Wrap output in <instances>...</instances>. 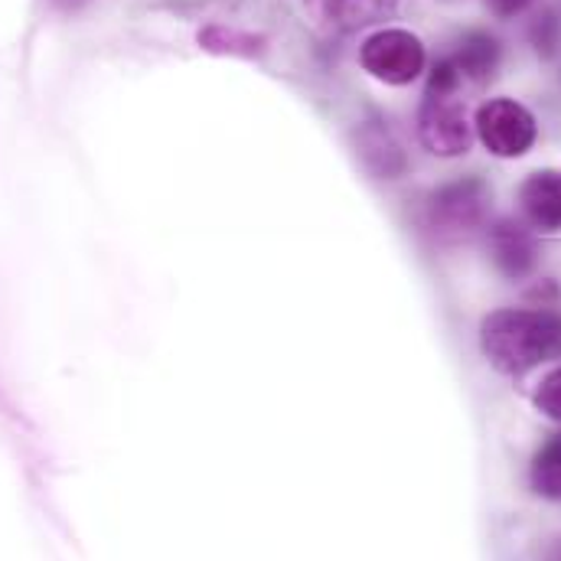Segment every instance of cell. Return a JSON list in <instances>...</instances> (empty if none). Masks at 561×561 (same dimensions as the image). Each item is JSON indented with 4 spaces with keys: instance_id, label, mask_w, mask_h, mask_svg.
<instances>
[{
    "instance_id": "cell-1",
    "label": "cell",
    "mask_w": 561,
    "mask_h": 561,
    "mask_svg": "<svg viewBox=\"0 0 561 561\" xmlns=\"http://www.w3.org/2000/svg\"><path fill=\"white\" fill-rule=\"evenodd\" d=\"M480 346L503 376H526L542 363L561 359L559 310H496L480 327Z\"/></svg>"
},
{
    "instance_id": "cell-2",
    "label": "cell",
    "mask_w": 561,
    "mask_h": 561,
    "mask_svg": "<svg viewBox=\"0 0 561 561\" xmlns=\"http://www.w3.org/2000/svg\"><path fill=\"white\" fill-rule=\"evenodd\" d=\"M460 85L463 79L450 59H440L431 69L419 112V138L434 157H460L473 144V125L467 102L460 99Z\"/></svg>"
},
{
    "instance_id": "cell-3",
    "label": "cell",
    "mask_w": 561,
    "mask_h": 561,
    "mask_svg": "<svg viewBox=\"0 0 561 561\" xmlns=\"http://www.w3.org/2000/svg\"><path fill=\"white\" fill-rule=\"evenodd\" d=\"M359 62L386 85H409L424 69V46L409 30H379L359 46Z\"/></svg>"
},
{
    "instance_id": "cell-4",
    "label": "cell",
    "mask_w": 561,
    "mask_h": 561,
    "mask_svg": "<svg viewBox=\"0 0 561 561\" xmlns=\"http://www.w3.org/2000/svg\"><path fill=\"white\" fill-rule=\"evenodd\" d=\"M473 131L496 157H523L539 138L533 112L513 99H490L486 105H480Z\"/></svg>"
},
{
    "instance_id": "cell-5",
    "label": "cell",
    "mask_w": 561,
    "mask_h": 561,
    "mask_svg": "<svg viewBox=\"0 0 561 561\" xmlns=\"http://www.w3.org/2000/svg\"><path fill=\"white\" fill-rule=\"evenodd\" d=\"M490 190L483 180H457L437 190L427 203V226L440 239H463L483 226Z\"/></svg>"
},
{
    "instance_id": "cell-6",
    "label": "cell",
    "mask_w": 561,
    "mask_h": 561,
    "mask_svg": "<svg viewBox=\"0 0 561 561\" xmlns=\"http://www.w3.org/2000/svg\"><path fill=\"white\" fill-rule=\"evenodd\" d=\"M490 255L506 278H526L536 268V239L523 222L500 219L486 236Z\"/></svg>"
},
{
    "instance_id": "cell-7",
    "label": "cell",
    "mask_w": 561,
    "mask_h": 561,
    "mask_svg": "<svg viewBox=\"0 0 561 561\" xmlns=\"http://www.w3.org/2000/svg\"><path fill=\"white\" fill-rule=\"evenodd\" d=\"M310 16L327 30H363L396 13L399 0H304Z\"/></svg>"
},
{
    "instance_id": "cell-8",
    "label": "cell",
    "mask_w": 561,
    "mask_h": 561,
    "mask_svg": "<svg viewBox=\"0 0 561 561\" xmlns=\"http://www.w3.org/2000/svg\"><path fill=\"white\" fill-rule=\"evenodd\" d=\"M519 203H523L526 219L536 229H542V232L561 229V173L556 170L533 173L519 190Z\"/></svg>"
},
{
    "instance_id": "cell-9",
    "label": "cell",
    "mask_w": 561,
    "mask_h": 561,
    "mask_svg": "<svg viewBox=\"0 0 561 561\" xmlns=\"http://www.w3.org/2000/svg\"><path fill=\"white\" fill-rule=\"evenodd\" d=\"M356 144H359V157L369 173H376L382 180H396L399 173H405V153H402L399 140L392 138L389 128H382L379 122L363 125L356 135Z\"/></svg>"
},
{
    "instance_id": "cell-10",
    "label": "cell",
    "mask_w": 561,
    "mask_h": 561,
    "mask_svg": "<svg viewBox=\"0 0 561 561\" xmlns=\"http://www.w3.org/2000/svg\"><path fill=\"white\" fill-rule=\"evenodd\" d=\"M454 62V69L460 72L463 82L483 85L500 62V43L490 33H467L460 39V46L454 49V56H447Z\"/></svg>"
},
{
    "instance_id": "cell-11",
    "label": "cell",
    "mask_w": 561,
    "mask_h": 561,
    "mask_svg": "<svg viewBox=\"0 0 561 561\" xmlns=\"http://www.w3.org/2000/svg\"><path fill=\"white\" fill-rule=\"evenodd\" d=\"M199 46L213 56H239V59H259L268 49V39L262 33H249V30H236V26H222V23H209L199 30Z\"/></svg>"
},
{
    "instance_id": "cell-12",
    "label": "cell",
    "mask_w": 561,
    "mask_h": 561,
    "mask_svg": "<svg viewBox=\"0 0 561 561\" xmlns=\"http://www.w3.org/2000/svg\"><path fill=\"white\" fill-rule=\"evenodd\" d=\"M533 490L561 503V434L552 437L533 460Z\"/></svg>"
},
{
    "instance_id": "cell-13",
    "label": "cell",
    "mask_w": 561,
    "mask_h": 561,
    "mask_svg": "<svg viewBox=\"0 0 561 561\" xmlns=\"http://www.w3.org/2000/svg\"><path fill=\"white\" fill-rule=\"evenodd\" d=\"M533 402L546 419L561 421V366L539 382V389L533 392Z\"/></svg>"
},
{
    "instance_id": "cell-14",
    "label": "cell",
    "mask_w": 561,
    "mask_h": 561,
    "mask_svg": "<svg viewBox=\"0 0 561 561\" xmlns=\"http://www.w3.org/2000/svg\"><path fill=\"white\" fill-rule=\"evenodd\" d=\"M533 0H486V7L500 16V20H510L516 13H523Z\"/></svg>"
},
{
    "instance_id": "cell-15",
    "label": "cell",
    "mask_w": 561,
    "mask_h": 561,
    "mask_svg": "<svg viewBox=\"0 0 561 561\" xmlns=\"http://www.w3.org/2000/svg\"><path fill=\"white\" fill-rule=\"evenodd\" d=\"M59 10H79V7H85L89 0H53Z\"/></svg>"
},
{
    "instance_id": "cell-16",
    "label": "cell",
    "mask_w": 561,
    "mask_h": 561,
    "mask_svg": "<svg viewBox=\"0 0 561 561\" xmlns=\"http://www.w3.org/2000/svg\"><path fill=\"white\" fill-rule=\"evenodd\" d=\"M549 561H561V546H559V549H552V552H549Z\"/></svg>"
}]
</instances>
